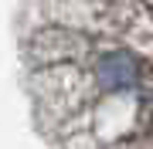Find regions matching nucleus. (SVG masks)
I'll list each match as a JSON object with an SVG mask.
<instances>
[{
	"label": "nucleus",
	"mask_w": 153,
	"mask_h": 149,
	"mask_svg": "<svg viewBox=\"0 0 153 149\" xmlns=\"http://www.w3.org/2000/svg\"><path fill=\"white\" fill-rule=\"evenodd\" d=\"M92 75L102 92H129L143 81V65L133 51H105L95 61Z\"/></svg>",
	"instance_id": "obj_1"
},
{
	"label": "nucleus",
	"mask_w": 153,
	"mask_h": 149,
	"mask_svg": "<svg viewBox=\"0 0 153 149\" xmlns=\"http://www.w3.org/2000/svg\"><path fill=\"white\" fill-rule=\"evenodd\" d=\"M150 139H153V119H150Z\"/></svg>",
	"instance_id": "obj_2"
},
{
	"label": "nucleus",
	"mask_w": 153,
	"mask_h": 149,
	"mask_svg": "<svg viewBox=\"0 0 153 149\" xmlns=\"http://www.w3.org/2000/svg\"><path fill=\"white\" fill-rule=\"evenodd\" d=\"M150 7H153V0H150Z\"/></svg>",
	"instance_id": "obj_3"
}]
</instances>
